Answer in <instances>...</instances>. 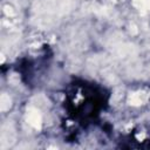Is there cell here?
Here are the masks:
<instances>
[{"label": "cell", "instance_id": "obj_1", "mask_svg": "<svg viewBox=\"0 0 150 150\" xmlns=\"http://www.w3.org/2000/svg\"><path fill=\"white\" fill-rule=\"evenodd\" d=\"M27 118H28V122L32 125L38 127V124L40 123V116H39V114L36 111H29L28 115H27Z\"/></svg>", "mask_w": 150, "mask_h": 150}, {"label": "cell", "instance_id": "obj_2", "mask_svg": "<svg viewBox=\"0 0 150 150\" xmlns=\"http://www.w3.org/2000/svg\"><path fill=\"white\" fill-rule=\"evenodd\" d=\"M11 104V100L7 95H2L1 96V109L2 110H6Z\"/></svg>", "mask_w": 150, "mask_h": 150}]
</instances>
